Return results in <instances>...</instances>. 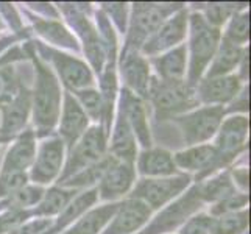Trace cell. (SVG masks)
<instances>
[{
  "mask_svg": "<svg viewBox=\"0 0 251 234\" xmlns=\"http://www.w3.org/2000/svg\"><path fill=\"white\" fill-rule=\"evenodd\" d=\"M38 72L36 89H34V124L39 130L46 131L56 124L58 112H59V94L58 83L55 77L51 75L49 69L42 64L39 59H34Z\"/></svg>",
  "mask_w": 251,
  "mask_h": 234,
  "instance_id": "1",
  "label": "cell"
},
{
  "mask_svg": "<svg viewBox=\"0 0 251 234\" xmlns=\"http://www.w3.org/2000/svg\"><path fill=\"white\" fill-rule=\"evenodd\" d=\"M220 33L211 27L201 16L192 17V64H190V80L197 81L204 71L206 64L214 56L219 44Z\"/></svg>",
  "mask_w": 251,
  "mask_h": 234,
  "instance_id": "2",
  "label": "cell"
},
{
  "mask_svg": "<svg viewBox=\"0 0 251 234\" xmlns=\"http://www.w3.org/2000/svg\"><path fill=\"white\" fill-rule=\"evenodd\" d=\"M151 99L162 114L184 111L192 108L197 100L194 99V91L186 83L181 81H161L153 83Z\"/></svg>",
  "mask_w": 251,
  "mask_h": 234,
  "instance_id": "3",
  "label": "cell"
},
{
  "mask_svg": "<svg viewBox=\"0 0 251 234\" xmlns=\"http://www.w3.org/2000/svg\"><path fill=\"white\" fill-rule=\"evenodd\" d=\"M105 152V133L101 128H92L83 136L80 144L71 152V158L67 161L64 172V180L72 173H80L88 167L97 164Z\"/></svg>",
  "mask_w": 251,
  "mask_h": 234,
  "instance_id": "4",
  "label": "cell"
},
{
  "mask_svg": "<svg viewBox=\"0 0 251 234\" xmlns=\"http://www.w3.org/2000/svg\"><path fill=\"white\" fill-rule=\"evenodd\" d=\"M223 108L222 106H209L203 108L194 114L186 116L179 120L181 128H183L184 139L189 145L200 144L217 131L222 122Z\"/></svg>",
  "mask_w": 251,
  "mask_h": 234,
  "instance_id": "5",
  "label": "cell"
},
{
  "mask_svg": "<svg viewBox=\"0 0 251 234\" xmlns=\"http://www.w3.org/2000/svg\"><path fill=\"white\" fill-rule=\"evenodd\" d=\"M189 184L187 177L169 178V180H145L136 187L134 195L142 198L151 208H161L173 197H176L181 190Z\"/></svg>",
  "mask_w": 251,
  "mask_h": 234,
  "instance_id": "6",
  "label": "cell"
},
{
  "mask_svg": "<svg viewBox=\"0 0 251 234\" xmlns=\"http://www.w3.org/2000/svg\"><path fill=\"white\" fill-rule=\"evenodd\" d=\"M63 150V142L58 139H51L42 145L33 166L31 178L38 183H47V181L53 180L61 167Z\"/></svg>",
  "mask_w": 251,
  "mask_h": 234,
  "instance_id": "7",
  "label": "cell"
},
{
  "mask_svg": "<svg viewBox=\"0 0 251 234\" xmlns=\"http://www.w3.org/2000/svg\"><path fill=\"white\" fill-rule=\"evenodd\" d=\"M170 10L172 8H166L161 5L137 3L134 6L131 39L142 41L145 36H149V34L156 33Z\"/></svg>",
  "mask_w": 251,
  "mask_h": 234,
  "instance_id": "8",
  "label": "cell"
},
{
  "mask_svg": "<svg viewBox=\"0 0 251 234\" xmlns=\"http://www.w3.org/2000/svg\"><path fill=\"white\" fill-rule=\"evenodd\" d=\"M150 217V209L145 203L139 200H128L120 205L116 220L105 234H128L144 225Z\"/></svg>",
  "mask_w": 251,
  "mask_h": 234,
  "instance_id": "9",
  "label": "cell"
},
{
  "mask_svg": "<svg viewBox=\"0 0 251 234\" xmlns=\"http://www.w3.org/2000/svg\"><path fill=\"white\" fill-rule=\"evenodd\" d=\"M134 178V172L128 162L112 161L101 175L100 194L103 198H116L125 194Z\"/></svg>",
  "mask_w": 251,
  "mask_h": 234,
  "instance_id": "10",
  "label": "cell"
},
{
  "mask_svg": "<svg viewBox=\"0 0 251 234\" xmlns=\"http://www.w3.org/2000/svg\"><path fill=\"white\" fill-rule=\"evenodd\" d=\"M248 133V120L245 117H232L223 124L222 131L217 141V152L219 158H231L245 142Z\"/></svg>",
  "mask_w": 251,
  "mask_h": 234,
  "instance_id": "11",
  "label": "cell"
},
{
  "mask_svg": "<svg viewBox=\"0 0 251 234\" xmlns=\"http://www.w3.org/2000/svg\"><path fill=\"white\" fill-rule=\"evenodd\" d=\"M197 192H198V189L192 190V192H190L187 197H184L181 202L170 206L167 211H164V214L159 215L158 220H154L151 227L144 234H159V233H164L166 230H170L172 227H176L187 214L195 211L198 205H200V200H198L200 195Z\"/></svg>",
  "mask_w": 251,
  "mask_h": 234,
  "instance_id": "12",
  "label": "cell"
},
{
  "mask_svg": "<svg viewBox=\"0 0 251 234\" xmlns=\"http://www.w3.org/2000/svg\"><path fill=\"white\" fill-rule=\"evenodd\" d=\"M184 33H186V13H179L173 19H170L162 28H159L154 33L150 41L145 42L144 52L149 55H153L158 53V52L166 50L183 39Z\"/></svg>",
  "mask_w": 251,
  "mask_h": 234,
  "instance_id": "13",
  "label": "cell"
},
{
  "mask_svg": "<svg viewBox=\"0 0 251 234\" xmlns=\"http://www.w3.org/2000/svg\"><path fill=\"white\" fill-rule=\"evenodd\" d=\"M51 55H53L51 58H53L55 66L58 67V71L67 86H71L74 89H80L92 84V75L89 69L81 61L59 53V52H51Z\"/></svg>",
  "mask_w": 251,
  "mask_h": 234,
  "instance_id": "14",
  "label": "cell"
},
{
  "mask_svg": "<svg viewBox=\"0 0 251 234\" xmlns=\"http://www.w3.org/2000/svg\"><path fill=\"white\" fill-rule=\"evenodd\" d=\"M88 127V117H86L84 111L78 106L72 95H66V103H64V111H63V119H61V136L67 145H74L75 141L83 134V131Z\"/></svg>",
  "mask_w": 251,
  "mask_h": 234,
  "instance_id": "15",
  "label": "cell"
},
{
  "mask_svg": "<svg viewBox=\"0 0 251 234\" xmlns=\"http://www.w3.org/2000/svg\"><path fill=\"white\" fill-rule=\"evenodd\" d=\"M34 158V136L31 131H27L19 137L3 164V172H24Z\"/></svg>",
  "mask_w": 251,
  "mask_h": 234,
  "instance_id": "16",
  "label": "cell"
},
{
  "mask_svg": "<svg viewBox=\"0 0 251 234\" xmlns=\"http://www.w3.org/2000/svg\"><path fill=\"white\" fill-rule=\"evenodd\" d=\"M239 91V80L236 77H219L203 81L200 86L201 99L207 103H225L231 100Z\"/></svg>",
  "mask_w": 251,
  "mask_h": 234,
  "instance_id": "17",
  "label": "cell"
},
{
  "mask_svg": "<svg viewBox=\"0 0 251 234\" xmlns=\"http://www.w3.org/2000/svg\"><path fill=\"white\" fill-rule=\"evenodd\" d=\"M30 109V95L27 91L21 92L14 100L3 106V128L2 133H14L27 122Z\"/></svg>",
  "mask_w": 251,
  "mask_h": 234,
  "instance_id": "18",
  "label": "cell"
},
{
  "mask_svg": "<svg viewBox=\"0 0 251 234\" xmlns=\"http://www.w3.org/2000/svg\"><path fill=\"white\" fill-rule=\"evenodd\" d=\"M178 166L189 169V170H201L206 167H212L214 162L219 161V155L211 145H201L190 149L187 152L178 153L175 156Z\"/></svg>",
  "mask_w": 251,
  "mask_h": 234,
  "instance_id": "19",
  "label": "cell"
},
{
  "mask_svg": "<svg viewBox=\"0 0 251 234\" xmlns=\"http://www.w3.org/2000/svg\"><path fill=\"white\" fill-rule=\"evenodd\" d=\"M153 63L164 81H179L186 71V47L175 49L170 53L156 58Z\"/></svg>",
  "mask_w": 251,
  "mask_h": 234,
  "instance_id": "20",
  "label": "cell"
},
{
  "mask_svg": "<svg viewBox=\"0 0 251 234\" xmlns=\"http://www.w3.org/2000/svg\"><path fill=\"white\" fill-rule=\"evenodd\" d=\"M126 95L122 99V111H125V120L128 122V125L131 124V127L134 128V131L139 136V139L142 141L144 145H150V137H149V128H147V119H145V112H144V106L142 103L131 97L128 92H125Z\"/></svg>",
  "mask_w": 251,
  "mask_h": 234,
  "instance_id": "21",
  "label": "cell"
},
{
  "mask_svg": "<svg viewBox=\"0 0 251 234\" xmlns=\"http://www.w3.org/2000/svg\"><path fill=\"white\" fill-rule=\"evenodd\" d=\"M124 77L126 83L139 94H147L149 89V66L141 56L128 55L124 61Z\"/></svg>",
  "mask_w": 251,
  "mask_h": 234,
  "instance_id": "22",
  "label": "cell"
},
{
  "mask_svg": "<svg viewBox=\"0 0 251 234\" xmlns=\"http://www.w3.org/2000/svg\"><path fill=\"white\" fill-rule=\"evenodd\" d=\"M139 169L145 175H172L175 173V162L164 150H150L142 153Z\"/></svg>",
  "mask_w": 251,
  "mask_h": 234,
  "instance_id": "23",
  "label": "cell"
},
{
  "mask_svg": "<svg viewBox=\"0 0 251 234\" xmlns=\"http://www.w3.org/2000/svg\"><path fill=\"white\" fill-rule=\"evenodd\" d=\"M117 205H108L89 212L66 234H97L103 228V225L112 217V214L117 211Z\"/></svg>",
  "mask_w": 251,
  "mask_h": 234,
  "instance_id": "24",
  "label": "cell"
},
{
  "mask_svg": "<svg viewBox=\"0 0 251 234\" xmlns=\"http://www.w3.org/2000/svg\"><path fill=\"white\" fill-rule=\"evenodd\" d=\"M240 58H242V50L237 46L225 41L220 47L219 55L215 56L214 63L209 69V77L219 78V77H223L225 74H228L239 64Z\"/></svg>",
  "mask_w": 251,
  "mask_h": 234,
  "instance_id": "25",
  "label": "cell"
},
{
  "mask_svg": "<svg viewBox=\"0 0 251 234\" xmlns=\"http://www.w3.org/2000/svg\"><path fill=\"white\" fill-rule=\"evenodd\" d=\"M112 150L116 155L125 161H131L134 156V139L131 134V128L125 120L124 114L120 116V120L116 128L114 134V144H112Z\"/></svg>",
  "mask_w": 251,
  "mask_h": 234,
  "instance_id": "26",
  "label": "cell"
},
{
  "mask_svg": "<svg viewBox=\"0 0 251 234\" xmlns=\"http://www.w3.org/2000/svg\"><path fill=\"white\" fill-rule=\"evenodd\" d=\"M234 194V187H232L231 181L226 175H222L215 180L207 181V183L198 190V195L203 200H209V202H215V200H225V198L231 197Z\"/></svg>",
  "mask_w": 251,
  "mask_h": 234,
  "instance_id": "27",
  "label": "cell"
},
{
  "mask_svg": "<svg viewBox=\"0 0 251 234\" xmlns=\"http://www.w3.org/2000/svg\"><path fill=\"white\" fill-rule=\"evenodd\" d=\"M97 200V192L95 190H91V192H84L83 195H80L76 200L71 205V206H67V209L63 212V215L59 217L58 223H56V227L53 228V231H50L47 234H51V233H55V231H59L61 228H64L67 223H71L72 220H75L81 212H84L88 208Z\"/></svg>",
  "mask_w": 251,
  "mask_h": 234,
  "instance_id": "28",
  "label": "cell"
},
{
  "mask_svg": "<svg viewBox=\"0 0 251 234\" xmlns=\"http://www.w3.org/2000/svg\"><path fill=\"white\" fill-rule=\"evenodd\" d=\"M72 197H74L72 190L51 189L46 194L44 200L41 202L39 208L34 212H36V214H46V215L56 214L61 209H64L66 205L69 203V200H71Z\"/></svg>",
  "mask_w": 251,
  "mask_h": 234,
  "instance_id": "29",
  "label": "cell"
},
{
  "mask_svg": "<svg viewBox=\"0 0 251 234\" xmlns=\"http://www.w3.org/2000/svg\"><path fill=\"white\" fill-rule=\"evenodd\" d=\"M248 225V212L229 214L220 220H214L211 234H240Z\"/></svg>",
  "mask_w": 251,
  "mask_h": 234,
  "instance_id": "30",
  "label": "cell"
},
{
  "mask_svg": "<svg viewBox=\"0 0 251 234\" xmlns=\"http://www.w3.org/2000/svg\"><path fill=\"white\" fill-rule=\"evenodd\" d=\"M27 175L25 172H2L0 177V197L13 195L17 190L25 187Z\"/></svg>",
  "mask_w": 251,
  "mask_h": 234,
  "instance_id": "31",
  "label": "cell"
},
{
  "mask_svg": "<svg viewBox=\"0 0 251 234\" xmlns=\"http://www.w3.org/2000/svg\"><path fill=\"white\" fill-rule=\"evenodd\" d=\"M42 189L39 187H22L21 190H17L11 195V198L8 200V205L13 206V209H22L30 205L38 203L42 198Z\"/></svg>",
  "mask_w": 251,
  "mask_h": 234,
  "instance_id": "32",
  "label": "cell"
},
{
  "mask_svg": "<svg viewBox=\"0 0 251 234\" xmlns=\"http://www.w3.org/2000/svg\"><path fill=\"white\" fill-rule=\"evenodd\" d=\"M248 31H250V21L248 14H240L234 16L229 28H228V42L231 44H242L248 39Z\"/></svg>",
  "mask_w": 251,
  "mask_h": 234,
  "instance_id": "33",
  "label": "cell"
},
{
  "mask_svg": "<svg viewBox=\"0 0 251 234\" xmlns=\"http://www.w3.org/2000/svg\"><path fill=\"white\" fill-rule=\"evenodd\" d=\"M78 97L83 103L84 109L88 111L94 119L99 120L103 114V109H105L101 102V95L95 91H80Z\"/></svg>",
  "mask_w": 251,
  "mask_h": 234,
  "instance_id": "34",
  "label": "cell"
},
{
  "mask_svg": "<svg viewBox=\"0 0 251 234\" xmlns=\"http://www.w3.org/2000/svg\"><path fill=\"white\" fill-rule=\"evenodd\" d=\"M39 30L41 33L47 36L49 39L55 41V42H61L63 46H67V47H75V41L69 36V33L66 30H63L59 25H55V24H41L39 25Z\"/></svg>",
  "mask_w": 251,
  "mask_h": 234,
  "instance_id": "35",
  "label": "cell"
},
{
  "mask_svg": "<svg viewBox=\"0 0 251 234\" xmlns=\"http://www.w3.org/2000/svg\"><path fill=\"white\" fill-rule=\"evenodd\" d=\"M212 225L214 219L207 217V215H197L184 225L181 234H211Z\"/></svg>",
  "mask_w": 251,
  "mask_h": 234,
  "instance_id": "36",
  "label": "cell"
},
{
  "mask_svg": "<svg viewBox=\"0 0 251 234\" xmlns=\"http://www.w3.org/2000/svg\"><path fill=\"white\" fill-rule=\"evenodd\" d=\"M27 217L28 212H25L24 209H11L5 212L3 215H0V234L6 231H13Z\"/></svg>",
  "mask_w": 251,
  "mask_h": 234,
  "instance_id": "37",
  "label": "cell"
},
{
  "mask_svg": "<svg viewBox=\"0 0 251 234\" xmlns=\"http://www.w3.org/2000/svg\"><path fill=\"white\" fill-rule=\"evenodd\" d=\"M247 202H248V197L247 195H236V194H232L231 197L222 200L217 206H214L212 214H217L219 215V214L234 212V211L239 209V208L245 206Z\"/></svg>",
  "mask_w": 251,
  "mask_h": 234,
  "instance_id": "38",
  "label": "cell"
},
{
  "mask_svg": "<svg viewBox=\"0 0 251 234\" xmlns=\"http://www.w3.org/2000/svg\"><path fill=\"white\" fill-rule=\"evenodd\" d=\"M49 227H50L49 220H34L31 223L24 225V227L13 230L10 234H39L41 231H44Z\"/></svg>",
  "mask_w": 251,
  "mask_h": 234,
  "instance_id": "39",
  "label": "cell"
},
{
  "mask_svg": "<svg viewBox=\"0 0 251 234\" xmlns=\"http://www.w3.org/2000/svg\"><path fill=\"white\" fill-rule=\"evenodd\" d=\"M11 77H10V72L3 71V69H0V100H5L10 97V92H11Z\"/></svg>",
  "mask_w": 251,
  "mask_h": 234,
  "instance_id": "40",
  "label": "cell"
}]
</instances>
